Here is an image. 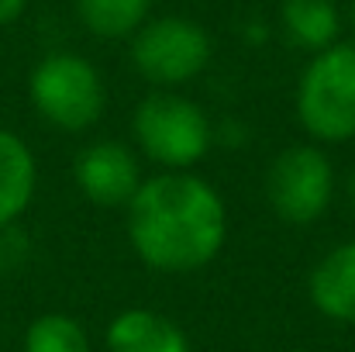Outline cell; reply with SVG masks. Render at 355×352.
<instances>
[{"label": "cell", "instance_id": "obj_16", "mask_svg": "<svg viewBox=\"0 0 355 352\" xmlns=\"http://www.w3.org/2000/svg\"><path fill=\"white\" fill-rule=\"evenodd\" d=\"M345 194H349V204H352V211H355V166L349 169V180H345Z\"/></svg>", "mask_w": 355, "mask_h": 352}, {"label": "cell", "instance_id": "obj_4", "mask_svg": "<svg viewBox=\"0 0 355 352\" xmlns=\"http://www.w3.org/2000/svg\"><path fill=\"white\" fill-rule=\"evenodd\" d=\"M131 131L141 156L169 173L193 169L214 145V124L207 111L176 90H155L141 97L131 117Z\"/></svg>", "mask_w": 355, "mask_h": 352}, {"label": "cell", "instance_id": "obj_6", "mask_svg": "<svg viewBox=\"0 0 355 352\" xmlns=\"http://www.w3.org/2000/svg\"><path fill=\"white\" fill-rule=\"evenodd\" d=\"M335 166L314 142L286 145L266 169V201L286 225H314L335 201Z\"/></svg>", "mask_w": 355, "mask_h": 352}, {"label": "cell", "instance_id": "obj_8", "mask_svg": "<svg viewBox=\"0 0 355 352\" xmlns=\"http://www.w3.org/2000/svg\"><path fill=\"white\" fill-rule=\"evenodd\" d=\"M311 304L338 325H355V238L335 245L307 276Z\"/></svg>", "mask_w": 355, "mask_h": 352}, {"label": "cell", "instance_id": "obj_12", "mask_svg": "<svg viewBox=\"0 0 355 352\" xmlns=\"http://www.w3.org/2000/svg\"><path fill=\"white\" fill-rule=\"evenodd\" d=\"M148 10L152 0H76V14L83 28L107 42L131 38L148 21Z\"/></svg>", "mask_w": 355, "mask_h": 352}, {"label": "cell", "instance_id": "obj_3", "mask_svg": "<svg viewBox=\"0 0 355 352\" xmlns=\"http://www.w3.org/2000/svg\"><path fill=\"white\" fill-rule=\"evenodd\" d=\"M297 121L314 145L355 138V45L335 42L314 52L297 80Z\"/></svg>", "mask_w": 355, "mask_h": 352}, {"label": "cell", "instance_id": "obj_14", "mask_svg": "<svg viewBox=\"0 0 355 352\" xmlns=\"http://www.w3.org/2000/svg\"><path fill=\"white\" fill-rule=\"evenodd\" d=\"M28 252H31V242L21 225L0 228V269H21L28 262Z\"/></svg>", "mask_w": 355, "mask_h": 352}, {"label": "cell", "instance_id": "obj_10", "mask_svg": "<svg viewBox=\"0 0 355 352\" xmlns=\"http://www.w3.org/2000/svg\"><path fill=\"white\" fill-rule=\"evenodd\" d=\"M35 190H38V159L31 145L17 131L0 128V228L21 221V215L35 201Z\"/></svg>", "mask_w": 355, "mask_h": 352}, {"label": "cell", "instance_id": "obj_9", "mask_svg": "<svg viewBox=\"0 0 355 352\" xmlns=\"http://www.w3.org/2000/svg\"><path fill=\"white\" fill-rule=\"evenodd\" d=\"M107 352H190L187 332L162 311L124 308L107 325Z\"/></svg>", "mask_w": 355, "mask_h": 352}, {"label": "cell", "instance_id": "obj_1", "mask_svg": "<svg viewBox=\"0 0 355 352\" xmlns=\"http://www.w3.org/2000/svg\"><path fill=\"white\" fill-rule=\"evenodd\" d=\"M228 238L225 197L197 173H169L141 180L128 201V242L135 255L166 276L211 266Z\"/></svg>", "mask_w": 355, "mask_h": 352}, {"label": "cell", "instance_id": "obj_17", "mask_svg": "<svg viewBox=\"0 0 355 352\" xmlns=\"http://www.w3.org/2000/svg\"><path fill=\"white\" fill-rule=\"evenodd\" d=\"M352 31H355V3H352Z\"/></svg>", "mask_w": 355, "mask_h": 352}, {"label": "cell", "instance_id": "obj_11", "mask_svg": "<svg viewBox=\"0 0 355 352\" xmlns=\"http://www.w3.org/2000/svg\"><path fill=\"white\" fill-rule=\"evenodd\" d=\"M279 24L290 45L304 52H324L342 35V14L335 0H283Z\"/></svg>", "mask_w": 355, "mask_h": 352}, {"label": "cell", "instance_id": "obj_15", "mask_svg": "<svg viewBox=\"0 0 355 352\" xmlns=\"http://www.w3.org/2000/svg\"><path fill=\"white\" fill-rule=\"evenodd\" d=\"M28 0H0V28H10L21 14H24Z\"/></svg>", "mask_w": 355, "mask_h": 352}, {"label": "cell", "instance_id": "obj_5", "mask_svg": "<svg viewBox=\"0 0 355 352\" xmlns=\"http://www.w3.org/2000/svg\"><path fill=\"white\" fill-rule=\"evenodd\" d=\"M214 56V42L204 24L166 14V17H148L135 35H131V62L159 90H176L190 80H197Z\"/></svg>", "mask_w": 355, "mask_h": 352}, {"label": "cell", "instance_id": "obj_2", "mask_svg": "<svg viewBox=\"0 0 355 352\" xmlns=\"http://www.w3.org/2000/svg\"><path fill=\"white\" fill-rule=\"evenodd\" d=\"M28 101L45 124L76 135L90 131L107 111L101 69L76 52H49L28 73Z\"/></svg>", "mask_w": 355, "mask_h": 352}, {"label": "cell", "instance_id": "obj_7", "mask_svg": "<svg viewBox=\"0 0 355 352\" xmlns=\"http://www.w3.org/2000/svg\"><path fill=\"white\" fill-rule=\"evenodd\" d=\"M73 180L80 194L97 208H128L135 190L141 187L138 156L114 138H97L80 149L73 162Z\"/></svg>", "mask_w": 355, "mask_h": 352}, {"label": "cell", "instance_id": "obj_13", "mask_svg": "<svg viewBox=\"0 0 355 352\" xmlns=\"http://www.w3.org/2000/svg\"><path fill=\"white\" fill-rule=\"evenodd\" d=\"M21 352H90V335L80 318L66 311H49L24 328Z\"/></svg>", "mask_w": 355, "mask_h": 352}]
</instances>
